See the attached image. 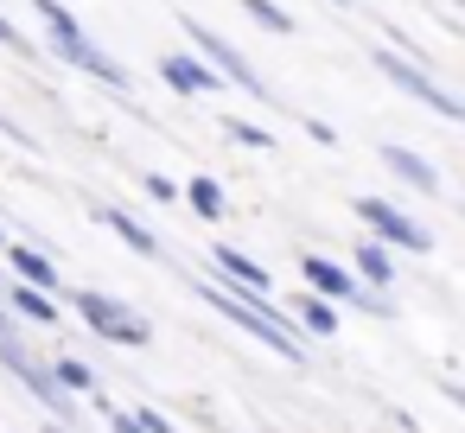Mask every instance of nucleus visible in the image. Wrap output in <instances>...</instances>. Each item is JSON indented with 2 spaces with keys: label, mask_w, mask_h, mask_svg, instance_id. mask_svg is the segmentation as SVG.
Listing matches in <instances>:
<instances>
[{
  "label": "nucleus",
  "mask_w": 465,
  "mask_h": 433,
  "mask_svg": "<svg viewBox=\"0 0 465 433\" xmlns=\"http://www.w3.org/2000/svg\"><path fill=\"white\" fill-rule=\"evenodd\" d=\"M26 7L45 20L52 52H58L64 64L90 71V77H96V84H109V90H128V71H122V64H115V58H109V52H103V45H96L84 26H77V20H71V7H64V0H26Z\"/></svg>",
  "instance_id": "nucleus-1"
},
{
  "label": "nucleus",
  "mask_w": 465,
  "mask_h": 433,
  "mask_svg": "<svg viewBox=\"0 0 465 433\" xmlns=\"http://www.w3.org/2000/svg\"><path fill=\"white\" fill-rule=\"evenodd\" d=\"M204 306H217L223 319H236L249 338H262L274 357H287V363H300V331L274 312V306H255V300H242V293H230V287H211L204 280Z\"/></svg>",
  "instance_id": "nucleus-2"
},
{
  "label": "nucleus",
  "mask_w": 465,
  "mask_h": 433,
  "mask_svg": "<svg viewBox=\"0 0 465 433\" xmlns=\"http://www.w3.org/2000/svg\"><path fill=\"white\" fill-rule=\"evenodd\" d=\"M357 217H363V230H370L382 249H414V255H427V249H433V236H427L408 211H395L389 198H357Z\"/></svg>",
  "instance_id": "nucleus-3"
},
{
  "label": "nucleus",
  "mask_w": 465,
  "mask_h": 433,
  "mask_svg": "<svg viewBox=\"0 0 465 433\" xmlns=\"http://www.w3.org/2000/svg\"><path fill=\"white\" fill-rule=\"evenodd\" d=\"M185 33H192V45L204 52V64H211V71H223L230 84H242L249 96H262V103H268V84H262V71H255V64H249V58H242V52H236L223 33H211L204 20H185Z\"/></svg>",
  "instance_id": "nucleus-4"
},
{
  "label": "nucleus",
  "mask_w": 465,
  "mask_h": 433,
  "mask_svg": "<svg viewBox=\"0 0 465 433\" xmlns=\"http://www.w3.org/2000/svg\"><path fill=\"white\" fill-rule=\"evenodd\" d=\"M71 306L84 312V325H90L96 338H109V344H147V319L128 312L122 300H109V293H77Z\"/></svg>",
  "instance_id": "nucleus-5"
},
{
  "label": "nucleus",
  "mask_w": 465,
  "mask_h": 433,
  "mask_svg": "<svg viewBox=\"0 0 465 433\" xmlns=\"http://www.w3.org/2000/svg\"><path fill=\"white\" fill-rule=\"evenodd\" d=\"M376 71H382L389 84H401V90H408L414 103H427V109H440L446 122H459V115H465V103H459V96H452L446 84H433V77H427L420 64H408V58H395V52H376Z\"/></svg>",
  "instance_id": "nucleus-6"
},
{
  "label": "nucleus",
  "mask_w": 465,
  "mask_h": 433,
  "mask_svg": "<svg viewBox=\"0 0 465 433\" xmlns=\"http://www.w3.org/2000/svg\"><path fill=\"white\" fill-rule=\"evenodd\" d=\"M0 357H7V369H14V376H20V382H26V389H33V395H39L45 408H58V414H71V401H64V389L52 382V369H45V363H39V357H33L26 344H14V338H0Z\"/></svg>",
  "instance_id": "nucleus-7"
},
{
  "label": "nucleus",
  "mask_w": 465,
  "mask_h": 433,
  "mask_svg": "<svg viewBox=\"0 0 465 433\" xmlns=\"http://www.w3.org/2000/svg\"><path fill=\"white\" fill-rule=\"evenodd\" d=\"M160 77H166L179 96H217V71H211L204 58H192V52H166V58H160Z\"/></svg>",
  "instance_id": "nucleus-8"
},
{
  "label": "nucleus",
  "mask_w": 465,
  "mask_h": 433,
  "mask_svg": "<svg viewBox=\"0 0 465 433\" xmlns=\"http://www.w3.org/2000/svg\"><path fill=\"white\" fill-rule=\"evenodd\" d=\"M300 274H306V293L312 300H357L363 287L338 268V261H325V255H300Z\"/></svg>",
  "instance_id": "nucleus-9"
},
{
  "label": "nucleus",
  "mask_w": 465,
  "mask_h": 433,
  "mask_svg": "<svg viewBox=\"0 0 465 433\" xmlns=\"http://www.w3.org/2000/svg\"><path fill=\"white\" fill-rule=\"evenodd\" d=\"M211 255H217V268H223L236 287H249L255 300H268V293H274V280H268V268H262L255 255H242V249H230V242H217Z\"/></svg>",
  "instance_id": "nucleus-10"
},
{
  "label": "nucleus",
  "mask_w": 465,
  "mask_h": 433,
  "mask_svg": "<svg viewBox=\"0 0 465 433\" xmlns=\"http://www.w3.org/2000/svg\"><path fill=\"white\" fill-rule=\"evenodd\" d=\"M90 217H96L103 230H115V236H122V242H128L134 255H160V236H153L147 223H134L128 211H115V204H90Z\"/></svg>",
  "instance_id": "nucleus-11"
},
{
  "label": "nucleus",
  "mask_w": 465,
  "mask_h": 433,
  "mask_svg": "<svg viewBox=\"0 0 465 433\" xmlns=\"http://www.w3.org/2000/svg\"><path fill=\"white\" fill-rule=\"evenodd\" d=\"M382 166H389L395 179H408L414 192H427V198L440 192V172H433V166H427L420 153H408V147H382Z\"/></svg>",
  "instance_id": "nucleus-12"
},
{
  "label": "nucleus",
  "mask_w": 465,
  "mask_h": 433,
  "mask_svg": "<svg viewBox=\"0 0 465 433\" xmlns=\"http://www.w3.org/2000/svg\"><path fill=\"white\" fill-rule=\"evenodd\" d=\"M7 261H14V274H20V287L58 293V261H52V255H39V249H7Z\"/></svg>",
  "instance_id": "nucleus-13"
},
{
  "label": "nucleus",
  "mask_w": 465,
  "mask_h": 433,
  "mask_svg": "<svg viewBox=\"0 0 465 433\" xmlns=\"http://www.w3.org/2000/svg\"><path fill=\"white\" fill-rule=\"evenodd\" d=\"M293 319H300V331H312V338H331V331H338L331 300H312V293H300V300H293Z\"/></svg>",
  "instance_id": "nucleus-14"
},
{
  "label": "nucleus",
  "mask_w": 465,
  "mask_h": 433,
  "mask_svg": "<svg viewBox=\"0 0 465 433\" xmlns=\"http://www.w3.org/2000/svg\"><path fill=\"white\" fill-rule=\"evenodd\" d=\"M357 268H363L370 287H389V280H395V255H389L382 242H363V249H357Z\"/></svg>",
  "instance_id": "nucleus-15"
},
{
  "label": "nucleus",
  "mask_w": 465,
  "mask_h": 433,
  "mask_svg": "<svg viewBox=\"0 0 465 433\" xmlns=\"http://www.w3.org/2000/svg\"><path fill=\"white\" fill-rule=\"evenodd\" d=\"M7 306H20V312H26V319H39V325H52V319H58L52 293H39V287H20V280L7 287Z\"/></svg>",
  "instance_id": "nucleus-16"
},
{
  "label": "nucleus",
  "mask_w": 465,
  "mask_h": 433,
  "mask_svg": "<svg viewBox=\"0 0 465 433\" xmlns=\"http://www.w3.org/2000/svg\"><path fill=\"white\" fill-rule=\"evenodd\" d=\"M242 14H249L262 33H293V14L281 7V0H242Z\"/></svg>",
  "instance_id": "nucleus-17"
},
{
  "label": "nucleus",
  "mask_w": 465,
  "mask_h": 433,
  "mask_svg": "<svg viewBox=\"0 0 465 433\" xmlns=\"http://www.w3.org/2000/svg\"><path fill=\"white\" fill-rule=\"evenodd\" d=\"M179 198H185V204H192L198 217H223V192H217V179H192V185H185Z\"/></svg>",
  "instance_id": "nucleus-18"
},
{
  "label": "nucleus",
  "mask_w": 465,
  "mask_h": 433,
  "mask_svg": "<svg viewBox=\"0 0 465 433\" xmlns=\"http://www.w3.org/2000/svg\"><path fill=\"white\" fill-rule=\"evenodd\" d=\"M52 382H58V389H96V376H90L77 357H58V363H52Z\"/></svg>",
  "instance_id": "nucleus-19"
},
{
  "label": "nucleus",
  "mask_w": 465,
  "mask_h": 433,
  "mask_svg": "<svg viewBox=\"0 0 465 433\" xmlns=\"http://www.w3.org/2000/svg\"><path fill=\"white\" fill-rule=\"evenodd\" d=\"M0 45H7V52H20V58H39V45H33V39H26V33L7 20V14H0Z\"/></svg>",
  "instance_id": "nucleus-20"
},
{
  "label": "nucleus",
  "mask_w": 465,
  "mask_h": 433,
  "mask_svg": "<svg viewBox=\"0 0 465 433\" xmlns=\"http://www.w3.org/2000/svg\"><path fill=\"white\" fill-rule=\"evenodd\" d=\"M230 128V141H242V147H255V153H274V141L262 134V128H249V122H223Z\"/></svg>",
  "instance_id": "nucleus-21"
},
{
  "label": "nucleus",
  "mask_w": 465,
  "mask_h": 433,
  "mask_svg": "<svg viewBox=\"0 0 465 433\" xmlns=\"http://www.w3.org/2000/svg\"><path fill=\"white\" fill-rule=\"evenodd\" d=\"M134 427H141V433H173V420H166L160 408H141V414H134Z\"/></svg>",
  "instance_id": "nucleus-22"
},
{
  "label": "nucleus",
  "mask_w": 465,
  "mask_h": 433,
  "mask_svg": "<svg viewBox=\"0 0 465 433\" xmlns=\"http://www.w3.org/2000/svg\"><path fill=\"white\" fill-rule=\"evenodd\" d=\"M147 192H153L160 204H179V185H173V179H160V172H147Z\"/></svg>",
  "instance_id": "nucleus-23"
},
{
  "label": "nucleus",
  "mask_w": 465,
  "mask_h": 433,
  "mask_svg": "<svg viewBox=\"0 0 465 433\" xmlns=\"http://www.w3.org/2000/svg\"><path fill=\"white\" fill-rule=\"evenodd\" d=\"M109 433H141V427H134V414H109Z\"/></svg>",
  "instance_id": "nucleus-24"
},
{
  "label": "nucleus",
  "mask_w": 465,
  "mask_h": 433,
  "mask_svg": "<svg viewBox=\"0 0 465 433\" xmlns=\"http://www.w3.org/2000/svg\"><path fill=\"white\" fill-rule=\"evenodd\" d=\"M0 338H14V331H7V312H0Z\"/></svg>",
  "instance_id": "nucleus-25"
},
{
  "label": "nucleus",
  "mask_w": 465,
  "mask_h": 433,
  "mask_svg": "<svg viewBox=\"0 0 465 433\" xmlns=\"http://www.w3.org/2000/svg\"><path fill=\"white\" fill-rule=\"evenodd\" d=\"M338 7H357V0H338Z\"/></svg>",
  "instance_id": "nucleus-26"
},
{
  "label": "nucleus",
  "mask_w": 465,
  "mask_h": 433,
  "mask_svg": "<svg viewBox=\"0 0 465 433\" xmlns=\"http://www.w3.org/2000/svg\"><path fill=\"white\" fill-rule=\"evenodd\" d=\"M0 249H7V230H0Z\"/></svg>",
  "instance_id": "nucleus-27"
}]
</instances>
